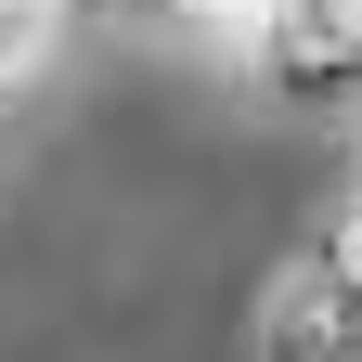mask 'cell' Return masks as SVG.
Here are the masks:
<instances>
[{
  "mask_svg": "<svg viewBox=\"0 0 362 362\" xmlns=\"http://www.w3.org/2000/svg\"><path fill=\"white\" fill-rule=\"evenodd\" d=\"M259 349H324V362H362V272H337V259H324V233H310V246L259 285Z\"/></svg>",
  "mask_w": 362,
  "mask_h": 362,
  "instance_id": "cell-1",
  "label": "cell"
},
{
  "mask_svg": "<svg viewBox=\"0 0 362 362\" xmlns=\"http://www.w3.org/2000/svg\"><path fill=\"white\" fill-rule=\"evenodd\" d=\"M52 26H65V0H0V90H26V65L52 52Z\"/></svg>",
  "mask_w": 362,
  "mask_h": 362,
  "instance_id": "cell-2",
  "label": "cell"
},
{
  "mask_svg": "<svg viewBox=\"0 0 362 362\" xmlns=\"http://www.w3.org/2000/svg\"><path fill=\"white\" fill-rule=\"evenodd\" d=\"M324 259H337V272H362V181H349V194H337V220H324Z\"/></svg>",
  "mask_w": 362,
  "mask_h": 362,
  "instance_id": "cell-3",
  "label": "cell"
}]
</instances>
